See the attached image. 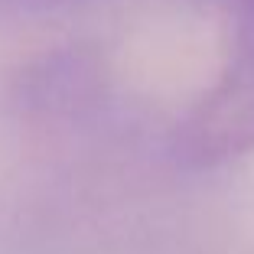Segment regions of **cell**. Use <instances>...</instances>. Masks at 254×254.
Wrapping results in <instances>:
<instances>
[{"label": "cell", "mask_w": 254, "mask_h": 254, "mask_svg": "<svg viewBox=\"0 0 254 254\" xmlns=\"http://www.w3.org/2000/svg\"><path fill=\"white\" fill-rule=\"evenodd\" d=\"M254 153V0H235L232 46L209 91L173 130V157L215 170Z\"/></svg>", "instance_id": "1"}, {"label": "cell", "mask_w": 254, "mask_h": 254, "mask_svg": "<svg viewBox=\"0 0 254 254\" xmlns=\"http://www.w3.org/2000/svg\"><path fill=\"white\" fill-rule=\"evenodd\" d=\"M91 85H95V75H91L88 62H82L78 53H65V56H49V62H39L36 68H30L23 95L30 105L46 111V108L78 101Z\"/></svg>", "instance_id": "2"}]
</instances>
